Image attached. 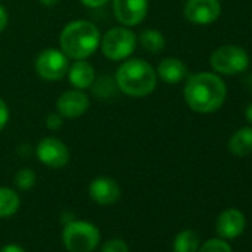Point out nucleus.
<instances>
[{"mask_svg": "<svg viewBox=\"0 0 252 252\" xmlns=\"http://www.w3.org/2000/svg\"><path fill=\"white\" fill-rule=\"evenodd\" d=\"M225 96V83L215 73H196L187 79L184 86V99L187 105L200 114H209L220 110Z\"/></svg>", "mask_w": 252, "mask_h": 252, "instance_id": "f257e3e1", "label": "nucleus"}, {"mask_svg": "<svg viewBox=\"0 0 252 252\" xmlns=\"http://www.w3.org/2000/svg\"><path fill=\"white\" fill-rule=\"evenodd\" d=\"M117 88L128 96L143 98L150 95L158 86L156 70L141 58H128L116 70Z\"/></svg>", "mask_w": 252, "mask_h": 252, "instance_id": "f03ea898", "label": "nucleus"}, {"mask_svg": "<svg viewBox=\"0 0 252 252\" xmlns=\"http://www.w3.org/2000/svg\"><path fill=\"white\" fill-rule=\"evenodd\" d=\"M101 33L98 27L86 20L68 23L60 34V48L68 60H86L99 46Z\"/></svg>", "mask_w": 252, "mask_h": 252, "instance_id": "7ed1b4c3", "label": "nucleus"}, {"mask_svg": "<svg viewBox=\"0 0 252 252\" xmlns=\"http://www.w3.org/2000/svg\"><path fill=\"white\" fill-rule=\"evenodd\" d=\"M99 230L89 221H68L63 230V243L68 252H92L99 245Z\"/></svg>", "mask_w": 252, "mask_h": 252, "instance_id": "20e7f679", "label": "nucleus"}, {"mask_svg": "<svg viewBox=\"0 0 252 252\" xmlns=\"http://www.w3.org/2000/svg\"><path fill=\"white\" fill-rule=\"evenodd\" d=\"M99 46L105 58L111 61H125L137 48V36L129 27H114L101 37Z\"/></svg>", "mask_w": 252, "mask_h": 252, "instance_id": "39448f33", "label": "nucleus"}, {"mask_svg": "<svg viewBox=\"0 0 252 252\" xmlns=\"http://www.w3.org/2000/svg\"><path fill=\"white\" fill-rule=\"evenodd\" d=\"M209 63L215 73L234 76L243 73L249 67V57L246 51L237 45H222L211 54Z\"/></svg>", "mask_w": 252, "mask_h": 252, "instance_id": "423d86ee", "label": "nucleus"}, {"mask_svg": "<svg viewBox=\"0 0 252 252\" xmlns=\"http://www.w3.org/2000/svg\"><path fill=\"white\" fill-rule=\"evenodd\" d=\"M70 63H68V57L57 48H48L43 49L36 61H34V68L36 73L49 82H57L61 80L64 76H67Z\"/></svg>", "mask_w": 252, "mask_h": 252, "instance_id": "0eeeda50", "label": "nucleus"}, {"mask_svg": "<svg viewBox=\"0 0 252 252\" xmlns=\"http://www.w3.org/2000/svg\"><path fill=\"white\" fill-rule=\"evenodd\" d=\"M37 159L48 168L60 169L70 162L68 147L55 137H46L39 141L36 147Z\"/></svg>", "mask_w": 252, "mask_h": 252, "instance_id": "6e6552de", "label": "nucleus"}, {"mask_svg": "<svg viewBox=\"0 0 252 252\" xmlns=\"http://www.w3.org/2000/svg\"><path fill=\"white\" fill-rule=\"evenodd\" d=\"M149 12V0H113L114 18L125 27L140 26Z\"/></svg>", "mask_w": 252, "mask_h": 252, "instance_id": "1a4fd4ad", "label": "nucleus"}, {"mask_svg": "<svg viewBox=\"0 0 252 252\" xmlns=\"http://www.w3.org/2000/svg\"><path fill=\"white\" fill-rule=\"evenodd\" d=\"M221 15L220 0H187L184 17L196 26H209Z\"/></svg>", "mask_w": 252, "mask_h": 252, "instance_id": "9d476101", "label": "nucleus"}, {"mask_svg": "<svg viewBox=\"0 0 252 252\" xmlns=\"http://www.w3.org/2000/svg\"><path fill=\"white\" fill-rule=\"evenodd\" d=\"M89 96L80 89H71L61 94L57 99V111L65 119H77L88 111Z\"/></svg>", "mask_w": 252, "mask_h": 252, "instance_id": "9b49d317", "label": "nucleus"}, {"mask_svg": "<svg viewBox=\"0 0 252 252\" xmlns=\"http://www.w3.org/2000/svg\"><path fill=\"white\" fill-rule=\"evenodd\" d=\"M120 194L122 190L119 184L110 177H98L89 184V196L98 205H113L120 199Z\"/></svg>", "mask_w": 252, "mask_h": 252, "instance_id": "f8f14e48", "label": "nucleus"}, {"mask_svg": "<svg viewBox=\"0 0 252 252\" xmlns=\"http://www.w3.org/2000/svg\"><path fill=\"white\" fill-rule=\"evenodd\" d=\"M215 227H217V233L220 234V237L236 239L243 233L246 227V218L239 209L228 208L218 215Z\"/></svg>", "mask_w": 252, "mask_h": 252, "instance_id": "ddd939ff", "label": "nucleus"}, {"mask_svg": "<svg viewBox=\"0 0 252 252\" xmlns=\"http://www.w3.org/2000/svg\"><path fill=\"white\" fill-rule=\"evenodd\" d=\"M68 82L76 89H88L95 82V68L86 60H74L67 71Z\"/></svg>", "mask_w": 252, "mask_h": 252, "instance_id": "4468645a", "label": "nucleus"}, {"mask_svg": "<svg viewBox=\"0 0 252 252\" xmlns=\"http://www.w3.org/2000/svg\"><path fill=\"white\" fill-rule=\"evenodd\" d=\"M156 74L169 85H177L187 77V65L174 57L165 58L159 63Z\"/></svg>", "mask_w": 252, "mask_h": 252, "instance_id": "2eb2a0df", "label": "nucleus"}, {"mask_svg": "<svg viewBox=\"0 0 252 252\" xmlns=\"http://www.w3.org/2000/svg\"><path fill=\"white\" fill-rule=\"evenodd\" d=\"M227 149L233 156L245 158L252 155V126H243L237 129L227 143Z\"/></svg>", "mask_w": 252, "mask_h": 252, "instance_id": "dca6fc26", "label": "nucleus"}, {"mask_svg": "<svg viewBox=\"0 0 252 252\" xmlns=\"http://www.w3.org/2000/svg\"><path fill=\"white\" fill-rule=\"evenodd\" d=\"M21 199L17 191L9 187H0V218H8L17 214Z\"/></svg>", "mask_w": 252, "mask_h": 252, "instance_id": "f3484780", "label": "nucleus"}, {"mask_svg": "<svg viewBox=\"0 0 252 252\" xmlns=\"http://www.w3.org/2000/svg\"><path fill=\"white\" fill-rule=\"evenodd\" d=\"M200 246V239L194 230H183L177 234L174 240V252H197Z\"/></svg>", "mask_w": 252, "mask_h": 252, "instance_id": "a211bd4d", "label": "nucleus"}, {"mask_svg": "<svg viewBox=\"0 0 252 252\" xmlns=\"http://www.w3.org/2000/svg\"><path fill=\"white\" fill-rule=\"evenodd\" d=\"M140 43L143 45V48L146 51H149L152 54H159L166 46L165 36L159 30H155V29H147V30L141 32Z\"/></svg>", "mask_w": 252, "mask_h": 252, "instance_id": "6ab92c4d", "label": "nucleus"}, {"mask_svg": "<svg viewBox=\"0 0 252 252\" xmlns=\"http://www.w3.org/2000/svg\"><path fill=\"white\" fill-rule=\"evenodd\" d=\"M15 184L20 190H30L36 184V174L30 168H23L15 175Z\"/></svg>", "mask_w": 252, "mask_h": 252, "instance_id": "aec40b11", "label": "nucleus"}, {"mask_svg": "<svg viewBox=\"0 0 252 252\" xmlns=\"http://www.w3.org/2000/svg\"><path fill=\"white\" fill-rule=\"evenodd\" d=\"M197 252H233L230 245L222 239H209L199 246Z\"/></svg>", "mask_w": 252, "mask_h": 252, "instance_id": "412c9836", "label": "nucleus"}, {"mask_svg": "<svg viewBox=\"0 0 252 252\" xmlns=\"http://www.w3.org/2000/svg\"><path fill=\"white\" fill-rule=\"evenodd\" d=\"M99 252H129V248L122 239H110L102 245Z\"/></svg>", "mask_w": 252, "mask_h": 252, "instance_id": "4be33fe9", "label": "nucleus"}, {"mask_svg": "<svg viewBox=\"0 0 252 252\" xmlns=\"http://www.w3.org/2000/svg\"><path fill=\"white\" fill-rule=\"evenodd\" d=\"M64 117L57 111V113H51V114H48L46 116V128L48 129H51V131H58L61 126H63V123H64V120H63Z\"/></svg>", "mask_w": 252, "mask_h": 252, "instance_id": "5701e85b", "label": "nucleus"}, {"mask_svg": "<svg viewBox=\"0 0 252 252\" xmlns=\"http://www.w3.org/2000/svg\"><path fill=\"white\" fill-rule=\"evenodd\" d=\"M8 122H9V107L2 98H0V132L5 129Z\"/></svg>", "mask_w": 252, "mask_h": 252, "instance_id": "b1692460", "label": "nucleus"}, {"mask_svg": "<svg viewBox=\"0 0 252 252\" xmlns=\"http://www.w3.org/2000/svg\"><path fill=\"white\" fill-rule=\"evenodd\" d=\"M82 2V5H85V6H88V8H101V6H104V5H107L110 0H80Z\"/></svg>", "mask_w": 252, "mask_h": 252, "instance_id": "393cba45", "label": "nucleus"}, {"mask_svg": "<svg viewBox=\"0 0 252 252\" xmlns=\"http://www.w3.org/2000/svg\"><path fill=\"white\" fill-rule=\"evenodd\" d=\"M8 23H9L8 12H6V9L2 5H0V33H2L8 27Z\"/></svg>", "mask_w": 252, "mask_h": 252, "instance_id": "a878e982", "label": "nucleus"}, {"mask_svg": "<svg viewBox=\"0 0 252 252\" xmlns=\"http://www.w3.org/2000/svg\"><path fill=\"white\" fill-rule=\"evenodd\" d=\"M0 252H26V249L21 245L9 243V245H6V246H3L2 249H0Z\"/></svg>", "mask_w": 252, "mask_h": 252, "instance_id": "bb28decb", "label": "nucleus"}, {"mask_svg": "<svg viewBox=\"0 0 252 252\" xmlns=\"http://www.w3.org/2000/svg\"><path fill=\"white\" fill-rule=\"evenodd\" d=\"M245 117H246L248 123L252 126V102H251V104H248V107L245 108Z\"/></svg>", "mask_w": 252, "mask_h": 252, "instance_id": "cd10ccee", "label": "nucleus"}, {"mask_svg": "<svg viewBox=\"0 0 252 252\" xmlns=\"http://www.w3.org/2000/svg\"><path fill=\"white\" fill-rule=\"evenodd\" d=\"M39 2H40L43 6L52 8V6H55V5H58V3H60V0H39Z\"/></svg>", "mask_w": 252, "mask_h": 252, "instance_id": "c85d7f7f", "label": "nucleus"}, {"mask_svg": "<svg viewBox=\"0 0 252 252\" xmlns=\"http://www.w3.org/2000/svg\"><path fill=\"white\" fill-rule=\"evenodd\" d=\"M251 24H252V23H251Z\"/></svg>", "mask_w": 252, "mask_h": 252, "instance_id": "c756f323", "label": "nucleus"}]
</instances>
